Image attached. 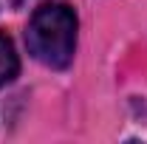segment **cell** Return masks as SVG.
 I'll return each mask as SVG.
<instances>
[{"label": "cell", "mask_w": 147, "mask_h": 144, "mask_svg": "<svg viewBox=\"0 0 147 144\" xmlns=\"http://www.w3.org/2000/svg\"><path fill=\"white\" fill-rule=\"evenodd\" d=\"M26 45L37 62L68 68L76 51V11L68 3H42L28 20Z\"/></svg>", "instance_id": "cell-1"}, {"label": "cell", "mask_w": 147, "mask_h": 144, "mask_svg": "<svg viewBox=\"0 0 147 144\" xmlns=\"http://www.w3.org/2000/svg\"><path fill=\"white\" fill-rule=\"evenodd\" d=\"M20 71V59L17 51H14V42L9 40L6 34H0V88L9 85Z\"/></svg>", "instance_id": "cell-2"}]
</instances>
